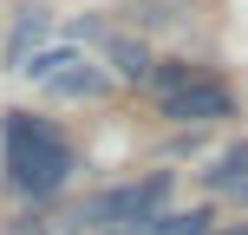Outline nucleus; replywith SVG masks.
Here are the masks:
<instances>
[{"mask_svg":"<svg viewBox=\"0 0 248 235\" xmlns=\"http://www.w3.org/2000/svg\"><path fill=\"white\" fill-rule=\"evenodd\" d=\"M0 170H7V183L20 189V196L46 203V196H59L65 176H72V144H65L46 118L7 111V124H0Z\"/></svg>","mask_w":248,"mask_h":235,"instance_id":"f257e3e1","label":"nucleus"},{"mask_svg":"<svg viewBox=\"0 0 248 235\" xmlns=\"http://www.w3.org/2000/svg\"><path fill=\"white\" fill-rule=\"evenodd\" d=\"M20 78H33L46 98H105V92H111V65H98L85 46H46V52H33V65H26Z\"/></svg>","mask_w":248,"mask_h":235,"instance_id":"f03ea898","label":"nucleus"},{"mask_svg":"<svg viewBox=\"0 0 248 235\" xmlns=\"http://www.w3.org/2000/svg\"><path fill=\"white\" fill-rule=\"evenodd\" d=\"M163 196H170V176H144L131 189H105L98 203H85V222H98V229H150Z\"/></svg>","mask_w":248,"mask_h":235,"instance_id":"7ed1b4c3","label":"nucleus"},{"mask_svg":"<svg viewBox=\"0 0 248 235\" xmlns=\"http://www.w3.org/2000/svg\"><path fill=\"white\" fill-rule=\"evenodd\" d=\"M163 118L170 124H216V118H229L235 111V98H229V85H216L209 72H196L189 85H176V92H163Z\"/></svg>","mask_w":248,"mask_h":235,"instance_id":"20e7f679","label":"nucleus"},{"mask_svg":"<svg viewBox=\"0 0 248 235\" xmlns=\"http://www.w3.org/2000/svg\"><path fill=\"white\" fill-rule=\"evenodd\" d=\"M46 39H52V20H46V7H26L20 20H13L7 46H0V65H7V72H26V65H33V52H46Z\"/></svg>","mask_w":248,"mask_h":235,"instance_id":"39448f33","label":"nucleus"},{"mask_svg":"<svg viewBox=\"0 0 248 235\" xmlns=\"http://www.w3.org/2000/svg\"><path fill=\"white\" fill-rule=\"evenodd\" d=\"M209 189H248V144L222 150V157L209 163Z\"/></svg>","mask_w":248,"mask_h":235,"instance_id":"423d86ee","label":"nucleus"},{"mask_svg":"<svg viewBox=\"0 0 248 235\" xmlns=\"http://www.w3.org/2000/svg\"><path fill=\"white\" fill-rule=\"evenodd\" d=\"M144 235H209V216L202 209H183V216H157Z\"/></svg>","mask_w":248,"mask_h":235,"instance_id":"0eeeda50","label":"nucleus"},{"mask_svg":"<svg viewBox=\"0 0 248 235\" xmlns=\"http://www.w3.org/2000/svg\"><path fill=\"white\" fill-rule=\"evenodd\" d=\"M105 235H137V229H105Z\"/></svg>","mask_w":248,"mask_h":235,"instance_id":"6e6552de","label":"nucleus"},{"mask_svg":"<svg viewBox=\"0 0 248 235\" xmlns=\"http://www.w3.org/2000/svg\"><path fill=\"white\" fill-rule=\"evenodd\" d=\"M229 235H248V222H235V229H229Z\"/></svg>","mask_w":248,"mask_h":235,"instance_id":"1a4fd4ad","label":"nucleus"},{"mask_svg":"<svg viewBox=\"0 0 248 235\" xmlns=\"http://www.w3.org/2000/svg\"><path fill=\"white\" fill-rule=\"evenodd\" d=\"M222 235H229V229H222Z\"/></svg>","mask_w":248,"mask_h":235,"instance_id":"9d476101","label":"nucleus"}]
</instances>
